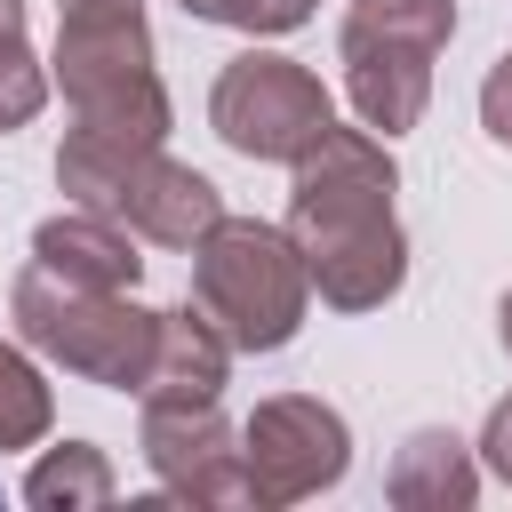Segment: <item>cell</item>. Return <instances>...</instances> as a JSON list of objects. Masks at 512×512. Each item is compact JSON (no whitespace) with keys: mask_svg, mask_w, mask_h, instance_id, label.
<instances>
[{"mask_svg":"<svg viewBox=\"0 0 512 512\" xmlns=\"http://www.w3.org/2000/svg\"><path fill=\"white\" fill-rule=\"evenodd\" d=\"M208 128L240 152V160H304L328 128H336V104L328 88L296 64V56H272V48H240L216 88H208Z\"/></svg>","mask_w":512,"mask_h":512,"instance_id":"obj_6","label":"cell"},{"mask_svg":"<svg viewBox=\"0 0 512 512\" xmlns=\"http://www.w3.org/2000/svg\"><path fill=\"white\" fill-rule=\"evenodd\" d=\"M144 408V464L160 496L176 504H248V464L240 432L224 424L216 400H136Z\"/></svg>","mask_w":512,"mask_h":512,"instance_id":"obj_8","label":"cell"},{"mask_svg":"<svg viewBox=\"0 0 512 512\" xmlns=\"http://www.w3.org/2000/svg\"><path fill=\"white\" fill-rule=\"evenodd\" d=\"M384 496H392L400 512H472V496H480V456H472L448 424H424V432H408V440L392 448Z\"/></svg>","mask_w":512,"mask_h":512,"instance_id":"obj_11","label":"cell"},{"mask_svg":"<svg viewBox=\"0 0 512 512\" xmlns=\"http://www.w3.org/2000/svg\"><path fill=\"white\" fill-rule=\"evenodd\" d=\"M480 128L496 136V144H512V48L488 64V80H480Z\"/></svg>","mask_w":512,"mask_h":512,"instance_id":"obj_17","label":"cell"},{"mask_svg":"<svg viewBox=\"0 0 512 512\" xmlns=\"http://www.w3.org/2000/svg\"><path fill=\"white\" fill-rule=\"evenodd\" d=\"M224 376H232V336L200 304H184V312H160L152 376L136 400H224Z\"/></svg>","mask_w":512,"mask_h":512,"instance_id":"obj_12","label":"cell"},{"mask_svg":"<svg viewBox=\"0 0 512 512\" xmlns=\"http://www.w3.org/2000/svg\"><path fill=\"white\" fill-rule=\"evenodd\" d=\"M88 208L120 216L128 232H144V240H160V248H192V240L224 216V192H216L200 168H184V160H168V152L152 144V152H128V160L96 184Z\"/></svg>","mask_w":512,"mask_h":512,"instance_id":"obj_9","label":"cell"},{"mask_svg":"<svg viewBox=\"0 0 512 512\" xmlns=\"http://www.w3.org/2000/svg\"><path fill=\"white\" fill-rule=\"evenodd\" d=\"M48 424H56L48 376L32 368V352L0 344V448H32V440H48Z\"/></svg>","mask_w":512,"mask_h":512,"instance_id":"obj_15","label":"cell"},{"mask_svg":"<svg viewBox=\"0 0 512 512\" xmlns=\"http://www.w3.org/2000/svg\"><path fill=\"white\" fill-rule=\"evenodd\" d=\"M192 304L232 336V352H280L312 304V272H304L288 224L216 216L192 240Z\"/></svg>","mask_w":512,"mask_h":512,"instance_id":"obj_4","label":"cell"},{"mask_svg":"<svg viewBox=\"0 0 512 512\" xmlns=\"http://www.w3.org/2000/svg\"><path fill=\"white\" fill-rule=\"evenodd\" d=\"M400 168L384 152V136L360 128H328L288 184V240L320 288V304L336 312H376L384 296H400L408 280V240L392 216Z\"/></svg>","mask_w":512,"mask_h":512,"instance_id":"obj_1","label":"cell"},{"mask_svg":"<svg viewBox=\"0 0 512 512\" xmlns=\"http://www.w3.org/2000/svg\"><path fill=\"white\" fill-rule=\"evenodd\" d=\"M32 264L64 272V280H96V288H136L144 280V256H136V232L104 208H64L32 232Z\"/></svg>","mask_w":512,"mask_h":512,"instance_id":"obj_10","label":"cell"},{"mask_svg":"<svg viewBox=\"0 0 512 512\" xmlns=\"http://www.w3.org/2000/svg\"><path fill=\"white\" fill-rule=\"evenodd\" d=\"M456 40V0H352L344 8V96L392 144L432 104V56Z\"/></svg>","mask_w":512,"mask_h":512,"instance_id":"obj_5","label":"cell"},{"mask_svg":"<svg viewBox=\"0 0 512 512\" xmlns=\"http://www.w3.org/2000/svg\"><path fill=\"white\" fill-rule=\"evenodd\" d=\"M40 104H48V64L32 56L24 0H0V136H8V128H24Z\"/></svg>","mask_w":512,"mask_h":512,"instance_id":"obj_14","label":"cell"},{"mask_svg":"<svg viewBox=\"0 0 512 512\" xmlns=\"http://www.w3.org/2000/svg\"><path fill=\"white\" fill-rule=\"evenodd\" d=\"M8 312H16V336L40 360H56L64 376L104 384V392H144L160 312H144L128 288H96V280H64L48 264H24L8 288Z\"/></svg>","mask_w":512,"mask_h":512,"instance_id":"obj_3","label":"cell"},{"mask_svg":"<svg viewBox=\"0 0 512 512\" xmlns=\"http://www.w3.org/2000/svg\"><path fill=\"white\" fill-rule=\"evenodd\" d=\"M480 464L512 488V400H496V408H488V424H480Z\"/></svg>","mask_w":512,"mask_h":512,"instance_id":"obj_18","label":"cell"},{"mask_svg":"<svg viewBox=\"0 0 512 512\" xmlns=\"http://www.w3.org/2000/svg\"><path fill=\"white\" fill-rule=\"evenodd\" d=\"M112 496H120V480L96 440H64L24 472V504H40V512H80V504H112Z\"/></svg>","mask_w":512,"mask_h":512,"instance_id":"obj_13","label":"cell"},{"mask_svg":"<svg viewBox=\"0 0 512 512\" xmlns=\"http://www.w3.org/2000/svg\"><path fill=\"white\" fill-rule=\"evenodd\" d=\"M56 88L72 104V136L152 152L168 144V88L152 64L144 0H56Z\"/></svg>","mask_w":512,"mask_h":512,"instance_id":"obj_2","label":"cell"},{"mask_svg":"<svg viewBox=\"0 0 512 512\" xmlns=\"http://www.w3.org/2000/svg\"><path fill=\"white\" fill-rule=\"evenodd\" d=\"M240 464H248V504H304L344 480L352 424L312 392H272L240 424Z\"/></svg>","mask_w":512,"mask_h":512,"instance_id":"obj_7","label":"cell"},{"mask_svg":"<svg viewBox=\"0 0 512 512\" xmlns=\"http://www.w3.org/2000/svg\"><path fill=\"white\" fill-rule=\"evenodd\" d=\"M200 24H232V32H296L320 0H176Z\"/></svg>","mask_w":512,"mask_h":512,"instance_id":"obj_16","label":"cell"},{"mask_svg":"<svg viewBox=\"0 0 512 512\" xmlns=\"http://www.w3.org/2000/svg\"><path fill=\"white\" fill-rule=\"evenodd\" d=\"M496 328H504V352H512V288H504V304H496Z\"/></svg>","mask_w":512,"mask_h":512,"instance_id":"obj_19","label":"cell"}]
</instances>
